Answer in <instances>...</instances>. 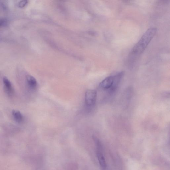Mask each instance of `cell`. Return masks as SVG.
<instances>
[{"mask_svg": "<svg viewBox=\"0 0 170 170\" xmlns=\"http://www.w3.org/2000/svg\"><path fill=\"white\" fill-rule=\"evenodd\" d=\"M157 31L156 28H150L143 35L137 43L132 48L129 54L128 59L129 64L132 65L135 63L140 57L154 38Z\"/></svg>", "mask_w": 170, "mask_h": 170, "instance_id": "1", "label": "cell"}, {"mask_svg": "<svg viewBox=\"0 0 170 170\" xmlns=\"http://www.w3.org/2000/svg\"><path fill=\"white\" fill-rule=\"evenodd\" d=\"M124 74L125 73L124 71H121L114 75V82L113 86L108 91L109 94H113L116 92L124 77Z\"/></svg>", "mask_w": 170, "mask_h": 170, "instance_id": "2", "label": "cell"}, {"mask_svg": "<svg viewBox=\"0 0 170 170\" xmlns=\"http://www.w3.org/2000/svg\"><path fill=\"white\" fill-rule=\"evenodd\" d=\"M97 98L96 91L93 90H88L85 94V101L88 106L93 107L96 104Z\"/></svg>", "mask_w": 170, "mask_h": 170, "instance_id": "3", "label": "cell"}, {"mask_svg": "<svg viewBox=\"0 0 170 170\" xmlns=\"http://www.w3.org/2000/svg\"><path fill=\"white\" fill-rule=\"evenodd\" d=\"M114 75L106 78L100 83L99 87L102 89L108 91L112 87L114 82Z\"/></svg>", "mask_w": 170, "mask_h": 170, "instance_id": "4", "label": "cell"}, {"mask_svg": "<svg viewBox=\"0 0 170 170\" xmlns=\"http://www.w3.org/2000/svg\"><path fill=\"white\" fill-rule=\"evenodd\" d=\"M96 155L99 161L101 167L103 170H106L107 168L106 162L105 157L101 152V144L96 145Z\"/></svg>", "mask_w": 170, "mask_h": 170, "instance_id": "5", "label": "cell"}, {"mask_svg": "<svg viewBox=\"0 0 170 170\" xmlns=\"http://www.w3.org/2000/svg\"><path fill=\"white\" fill-rule=\"evenodd\" d=\"M3 82L6 92L9 96L13 95L14 94V89L10 82L8 78L4 77L3 78Z\"/></svg>", "mask_w": 170, "mask_h": 170, "instance_id": "6", "label": "cell"}, {"mask_svg": "<svg viewBox=\"0 0 170 170\" xmlns=\"http://www.w3.org/2000/svg\"><path fill=\"white\" fill-rule=\"evenodd\" d=\"M27 82L28 86L31 88L35 89L37 86V83L33 76L28 75L26 76Z\"/></svg>", "mask_w": 170, "mask_h": 170, "instance_id": "7", "label": "cell"}, {"mask_svg": "<svg viewBox=\"0 0 170 170\" xmlns=\"http://www.w3.org/2000/svg\"><path fill=\"white\" fill-rule=\"evenodd\" d=\"M14 118L16 122L21 123L23 121V116L21 113L19 111L13 110L12 112Z\"/></svg>", "mask_w": 170, "mask_h": 170, "instance_id": "8", "label": "cell"}, {"mask_svg": "<svg viewBox=\"0 0 170 170\" xmlns=\"http://www.w3.org/2000/svg\"><path fill=\"white\" fill-rule=\"evenodd\" d=\"M28 3L27 1H22L19 2L18 3L19 7L22 8L25 7L27 5Z\"/></svg>", "mask_w": 170, "mask_h": 170, "instance_id": "9", "label": "cell"}, {"mask_svg": "<svg viewBox=\"0 0 170 170\" xmlns=\"http://www.w3.org/2000/svg\"><path fill=\"white\" fill-rule=\"evenodd\" d=\"M7 20L3 19H0V28L7 25Z\"/></svg>", "mask_w": 170, "mask_h": 170, "instance_id": "10", "label": "cell"}]
</instances>
